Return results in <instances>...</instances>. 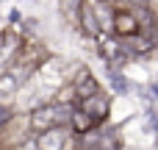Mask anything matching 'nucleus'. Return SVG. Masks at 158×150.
Instances as JSON below:
<instances>
[{
  "instance_id": "nucleus-1",
  "label": "nucleus",
  "mask_w": 158,
  "mask_h": 150,
  "mask_svg": "<svg viewBox=\"0 0 158 150\" xmlns=\"http://www.w3.org/2000/svg\"><path fill=\"white\" fill-rule=\"evenodd\" d=\"M72 109H75V103H69V100L39 103V106L28 114V128H31L33 134H39V131H47V128H56V125H69Z\"/></svg>"
},
{
  "instance_id": "nucleus-2",
  "label": "nucleus",
  "mask_w": 158,
  "mask_h": 150,
  "mask_svg": "<svg viewBox=\"0 0 158 150\" xmlns=\"http://www.w3.org/2000/svg\"><path fill=\"white\" fill-rule=\"evenodd\" d=\"M33 148H42V150L78 148V134L72 131V125H56V128L33 134Z\"/></svg>"
},
{
  "instance_id": "nucleus-3",
  "label": "nucleus",
  "mask_w": 158,
  "mask_h": 150,
  "mask_svg": "<svg viewBox=\"0 0 158 150\" xmlns=\"http://www.w3.org/2000/svg\"><path fill=\"white\" fill-rule=\"evenodd\" d=\"M78 106L100 125V122H108V114H111V100H108V95L100 89V92H94V95H89V97H83V100H78Z\"/></svg>"
},
{
  "instance_id": "nucleus-4",
  "label": "nucleus",
  "mask_w": 158,
  "mask_h": 150,
  "mask_svg": "<svg viewBox=\"0 0 158 150\" xmlns=\"http://www.w3.org/2000/svg\"><path fill=\"white\" fill-rule=\"evenodd\" d=\"M139 31H142V25H139L136 14L131 8H117V14H114V36L128 39V36H136Z\"/></svg>"
},
{
  "instance_id": "nucleus-5",
  "label": "nucleus",
  "mask_w": 158,
  "mask_h": 150,
  "mask_svg": "<svg viewBox=\"0 0 158 150\" xmlns=\"http://www.w3.org/2000/svg\"><path fill=\"white\" fill-rule=\"evenodd\" d=\"M69 86L75 92V103L83 100V97H89V95H94V92H100V84L94 81V75L89 70H78V75L69 81Z\"/></svg>"
},
{
  "instance_id": "nucleus-6",
  "label": "nucleus",
  "mask_w": 158,
  "mask_h": 150,
  "mask_svg": "<svg viewBox=\"0 0 158 150\" xmlns=\"http://www.w3.org/2000/svg\"><path fill=\"white\" fill-rule=\"evenodd\" d=\"M78 25H81V31H83L86 36H92V39H100V36H103V28H100L97 17H94V8H92V3H89V0H83V3H81Z\"/></svg>"
},
{
  "instance_id": "nucleus-7",
  "label": "nucleus",
  "mask_w": 158,
  "mask_h": 150,
  "mask_svg": "<svg viewBox=\"0 0 158 150\" xmlns=\"http://www.w3.org/2000/svg\"><path fill=\"white\" fill-rule=\"evenodd\" d=\"M117 8H139V6H150V0H114Z\"/></svg>"
}]
</instances>
